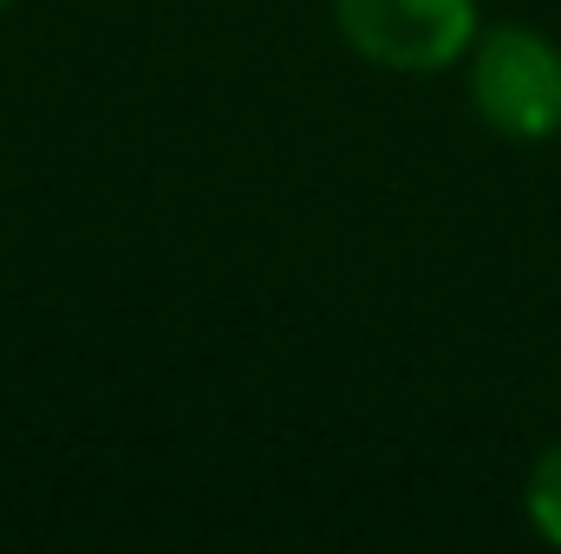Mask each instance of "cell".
<instances>
[{
	"label": "cell",
	"instance_id": "obj_1",
	"mask_svg": "<svg viewBox=\"0 0 561 554\" xmlns=\"http://www.w3.org/2000/svg\"><path fill=\"white\" fill-rule=\"evenodd\" d=\"M463 92L503 143H549L561 131V46L523 20L483 26L463 53Z\"/></svg>",
	"mask_w": 561,
	"mask_h": 554
},
{
	"label": "cell",
	"instance_id": "obj_2",
	"mask_svg": "<svg viewBox=\"0 0 561 554\" xmlns=\"http://www.w3.org/2000/svg\"><path fill=\"white\" fill-rule=\"evenodd\" d=\"M340 39L379 72H450L483 33L477 0H333Z\"/></svg>",
	"mask_w": 561,
	"mask_h": 554
},
{
	"label": "cell",
	"instance_id": "obj_3",
	"mask_svg": "<svg viewBox=\"0 0 561 554\" xmlns=\"http://www.w3.org/2000/svg\"><path fill=\"white\" fill-rule=\"evenodd\" d=\"M523 509H529V529L561 549V437L529 463V483H523Z\"/></svg>",
	"mask_w": 561,
	"mask_h": 554
},
{
	"label": "cell",
	"instance_id": "obj_4",
	"mask_svg": "<svg viewBox=\"0 0 561 554\" xmlns=\"http://www.w3.org/2000/svg\"><path fill=\"white\" fill-rule=\"evenodd\" d=\"M7 7H13V0H0V13H7Z\"/></svg>",
	"mask_w": 561,
	"mask_h": 554
}]
</instances>
